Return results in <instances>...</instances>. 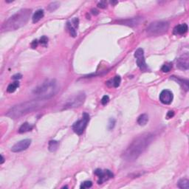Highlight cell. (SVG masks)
Returning <instances> with one entry per match:
<instances>
[{"label":"cell","instance_id":"cell-1","mask_svg":"<svg viewBox=\"0 0 189 189\" xmlns=\"http://www.w3.org/2000/svg\"><path fill=\"white\" fill-rule=\"evenodd\" d=\"M155 135L152 133H144L137 137L135 140L129 145L126 149L122 154V158L128 162L135 161L153 141Z\"/></svg>","mask_w":189,"mask_h":189},{"label":"cell","instance_id":"cell-2","mask_svg":"<svg viewBox=\"0 0 189 189\" xmlns=\"http://www.w3.org/2000/svg\"><path fill=\"white\" fill-rule=\"evenodd\" d=\"M45 100H33L21 103L12 107L6 115L11 119H18L28 113L37 110L45 104Z\"/></svg>","mask_w":189,"mask_h":189},{"label":"cell","instance_id":"cell-3","mask_svg":"<svg viewBox=\"0 0 189 189\" xmlns=\"http://www.w3.org/2000/svg\"><path fill=\"white\" fill-rule=\"evenodd\" d=\"M30 14H31L30 9H21L2 24L1 27V31H14L22 27L28 21Z\"/></svg>","mask_w":189,"mask_h":189},{"label":"cell","instance_id":"cell-4","mask_svg":"<svg viewBox=\"0 0 189 189\" xmlns=\"http://www.w3.org/2000/svg\"><path fill=\"white\" fill-rule=\"evenodd\" d=\"M58 86L55 79L46 80L33 90V93L41 100H47L57 93Z\"/></svg>","mask_w":189,"mask_h":189},{"label":"cell","instance_id":"cell-5","mask_svg":"<svg viewBox=\"0 0 189 189\" xmlns=\"http://www.w3.org/2000/svg\"><path fill=\"white\" fill-rule=\"evenodd\" d=\"M169 23L168 21H156L149 25L147 27V33L150 36H159L166 33L168 30Z\"/></svg>","mask_w":189,"mask_h":189},{"label":"cell","instance_id":"cell-6","mask_svg":"<svg viewBox=\"0 0 189 189\" xmlns=\"http://www.w3.org/2000/svg\"><path fill=\"white\" fill-rule=\"evenodd\" d=\"M86 99V96L84 92H80L75 96L69 98L64 106V109H68L76 108V107H81L84 103Z\"/></svg>","mask_w":189,"mask_h":189},{"label":"cell","instance_id":"cell-7","mask_svg":"<svg viewBox=\"0 0 189 189\" xmlns=\"http://www.w3.org/2000/svg\"><path fill=\"white\" fill-rule=\"evenodd\" d=\"M89 121V115L87 112L83 114V117L81 120H78L72 125V129L75 133L78 135H81L87 128V124Z\"/></svg>","mask_w":189,"mask_h":189},{"label":"cell","instance_id":"cell-8","mask_svg":"<svg viewBox=\"0 0 189 189\" xmlns=\"http://www.w3.org/2000/svg\"><path fill=\"white\" fill-rule=\"evenodd\" d=\"M135 57L136 58L137 64L143 72H146L148 70V66H147L146 60L144 58V51L142 48H138L135 53Z\"/></svg>","mask_w":189,"mask_h":189},{"label":"cell","instance_id":"cell-9","mask_svg":"<svg viewBox=\"0 0 189 189\" xmlns=\"http://www.w3.org/2000/svg\"><path fill=\"white\" fill-rule=\"evenodd\" d=\"M94 174L98 177V184H102L105 181L108 180L109 179H111L114 176L112 171H110L109 170L102 171L100 169H96L94 171Z\"/></svg>","mask_w":189,"mask_h":189},{"label":"cell","instance_id":"cell-10","mask_svg":"<svg viewBox=\"0 0 189 189\" xmlns=\"http://www.w3.org/2000/svg\"><path fill=\"white\" fill-rule=\"evenodd\" d=\"M31 144V140L30 139H25L21 141L16 143L14 146L11 148V151L13 152H20L24 150H26L28 147L30 146Z\"/></svg>","mask_w":189,"mask_h":189},{"label":"cell","instance_id":"cell-11","mask_svg":"<svg viewBox=\"0 0 189 189\" xmlns=\"http://www.w3.org/2000/svg\"><path fill=\"white\" fill-rule=\"evenodd\" d=\"M189 57L188 53H185L183 56H180L177 59V67L179 68V69L182 70H188V65H189Z\"/></svg>","mask_w":189,"mask_h":189},{"label":"cell","instance_id":"cell-12","mask_svg":"<svg viewBox=\"0 0 189 189\" xmlns=\"http://www.w3.org/2000/svg\"><path fill=\"white\" fill-rule=\"evenodd\" d=\"M173 98H174L173 93L168 89L163 90L159 95V100L163 104H170L172 102Z\"/></svg>","mask_w":189,"mask_h":189},{"label":"cell","instance_id":"cell-13","mask_svg":"<svg viewBox=\"0 0 189 189\" xmlns=\"http://www.w3.org/2000/svg\"><path fill=\"white\" fill-rule=\"evenodd\" d=\"M188 25L186 24H182L176 26L174 29V35H183L188 31Z\"/></svg>","mask_w":189,"mask_h":189},{"label":"cell","instance_id":"cell-14","mask_svg":"<svg viewBox=\"0 0 189 189\" xmlns=\"http://www.w3.org/2000/svg\"><path fill=\"white\" fill-rule=\"evenodd\" d=\"M171 79L174 80V81H177L181 87H183V89L186 91L188 90V81L186 80V79L179 78L176 77V76H171Z\"/></svg>","mask_w":189,"mask_h":189},{"label":"cell","instance_id":"cell-15","mask_svg":"<svg viewBox=\"0 0 189 189\" xmlns=\"http://www.w3.org/2000/svg\"><path fill=\"white\" fill-rule=\"evenodd\" d=\"M141 18H132L130 19H126L124 20V21H122L121 23L123 25H128V26H136V25H139L140 23V21H142Z\"/></svg>","mask_w":189,"mask_h":189},{"label":"cell","instance_id":"cell-16","mask_svg":"<svg viewBox=\"0 0 189 189\" xmlns=\"http://www.w3.org/2000/svg\"><path fill=\"white\" fill-rule=\"evenodd\" d=\"M44 15H45V13H44V10L40 9V10H38L37 11L35 12V13L33 14V23H36V22H38L41 19L44 17Z\"/></svg>","mask_w":189,"mask_h":189},{"label":"cell","instance_id":"cell-17","mask_svg":"<svg viewBox=\"0 0 189 189\" xmlns=\"http://www.w3.org/2000/svg\"><path fill=\"white\" fill-rule=\"evenodd\" d=\"M59 146V142L57 140H50L48 144V149L51 152H55Z\"/></svg>","mask_w":189,"mask_h":189},{"label":"cell","instance_id":"cell-18","mask_svg":"<svg viewBox=\"0 0 189 189\" xmlns=\"http://www.w3.org/2000/svg\"><path fill=\"white\" fill-rule=\"evenodd\" d=\"M32 129H33V126L30 125V123H24L22 125L20 126L19 129V133H25L27 132H29V131H31Z\"/></svg>","mask_w":189,"mask_h":189},{"label":"cell","instance_id":"cell-19","mask_svg":"<svg viewBox=\"0 0 189 189\" xmlns=\"http://www.w3.org/2000/svg\"><path fill=\"white\" fill-rule=\"evenodd\" d=\"M148 121V116L146 114H143L140 115L137 119V123L140 126L146 125V123Z\"/></svg>","mask_w":189,"mask_h":189},{"label":"cell","instance_id":"cell-20","mask_svg":"<svg viewBox=\"0 0 189 189\" xmlns=\"http://www.w3.org/2000/svg\"><path fill=\"white\" fill-rule=\"evenodd\" d=\"M177 186L179 188L188 189L189 188V181L187 179H183L178 182Z\"/></svg>","mask_w":189,"mask_h":189},{"label":"cell","instance_id":"cell-21","mask_svg":"<svg viewBox=\"0 0 189 189\" xmlns=\"http://www.w3.org/2000/svg\"><path fill=\"white\" fill-rule=\"evenodd\" d=\"M19 87V81H15V82L12 83L8 87V89H7V91L9 93H12V92H14L18 87Z\"/></svg>","mask_w":189,"mask_h":189},{"label":"cell","instance_id":"cell-22","mask_svg":"<svg viewBox=\"0 0 189 189\" xmlns=\"http://www.w3.org/2000/svg\"><path fill=\"white\" fill-rule=\"evenodd\" d=\"M110 81L112 82L111 86H113L114 87H118L120 86V82H121V78H120V76H115L112 80H111Z\"/></svg>","mask_w":189,"mask_h":189},{"label":"cell","instance_id":"cell-23","mask_svg":"<svg viewBox=\"0 0 189 189\" xmlns=\"http://www.w3.org/2000/svg\"><path fill=\"white\" fill-rule=\"evenodd\" d=\"M67 29H68V30H69V33H70L71 36H72V37H76V30H75L76 28L72 26V25H71V23L70 22H69V21H68L67 23Z\"/></svg>","mask_w":189,"mask_h":189},{"label":"cell","instance_id":"cell-24","mask_svg":"<svg viewBox=\"0 0 189 189\" xmlns=\"http://www.w3.org/2000/svg\"><path fill=\"white\" fill-rule=\"evenodd\" d=\"M59 5H60L59 2H52V3H50L49 5H48L47 10L50 12H53V11H54V10H56V9H57L59 7Z\"/></svg>","mask_w":189,"mask_h":189},{"label":"cell","instance_id":"cell-25","mask_svg":"<svg viewBox=\"0 0 189 189\" xmlns=\"http://www.w3.org/2000/svg\"><path fill=\"white\" fill-rule=\"evenodd\" d=\"M172 68V64L168 63V64H165L161 68V70L164 72H168Z\"/></svg>","mask_w":189,"mask_h":189},{"label":"cell","instance_id":"cell-26","mask_svg":"<svg viewBox=\"0 0 189 189\" xmlns=\"http://www.w3.org/2000/svg\"><path fill=\"white\" fill-rule=\"evenodd\" d=\"M92 186V183L91 181H85L81 185L80 188L81 189H85V188H89Z\"/></svg>","mask_w":189,"mask_h":189},{"label":"cell","instance_id":"cell-27","mask_svg":"<svg viewBox=\"0 0 189 189\" xmlns=\"http://www.w3.org/2000/svg\"><path fill=\"white\" fill-rule=\"evenodd\" d=\"M115 123H116V120L114 118H110L109 120V124H108V128L109 129H112L115 127Z\"/></svg>","mask_w":189,"mask_h":189},{"label":"cell","instance_id":"cell-28","mask_svg":"<svg viewBox=\"0 0 189 189\" xmlns=\"http://www.w3.org/2000/svg\"><path fill=\"white\" fill-rule=\"evenodd\" d=\"M40 43H41L42 45H45V46H46V45H47V43H48V38H47V36H42V37L40 38Z\"/></svg>","mask_w":189,"mask_h":189},{"label":"cell","instance_id":"cell-29","mask_svg":"<svg viewBox=\"0 0 189 189\" xmlns=\"http://www.w3.org/2000/svg\"><path fill=\"white\" fill-rule=\"evenodd\" d=\"M109 98L108 96H104L102 98V99H101V104L103 105H107L109 103Z\"/></svg>","mask_w":189,"mask_h":189},{"label":"cell","instance_id":"cell-30","mask_svg":"<svg viewBox=\"0 0 189 189\" xmlns=\"http://www.w3.org/2000/svg\"><path fill=\"white\" fill-rule=\"evenodd\" d=\"M72 25H73V27H74L75 28H78V23H79L78 19L74 18L73 19H72Z\"/></svg>","mask_w":189,"mask_h":189},{"label":"cell","instance_id":"cell-31","mask_svg":"<svg viewBox=\"0 0 189 189\" xmlns=\"http://www.w3.org/2000/svg\"><path fill=\"white\" fill-rule=\"evenodd\" d=\"M98 8H107V4H106L105 2H99L98 5Z\"/></svg>","mask_w":189,"mask_h":189},{"label":"cell","instance_id":"cell-32","mask_svg":"<svg viewBox=\"0 0 189 189\" xmlns=\"http://www.w3.org/2000/svg\"><path fill=\"white\" fill-rule=\"evenodd\" d=\"M174 112H173V111H169V112H168V114H167V115H166V118H167V119H170L174 117Z\"/></svg>","mask_w":189,"mask_h":189},{"label":"cell","instance_id":"cell-33","mask_svg":"<svg viewBox=\"0 0 189 189\" xmlns=\"http://www.w3.org/2000/svg\"><path fill=\"white\" fill-rule=\"evenodd\" d=\"M21 78H22V76L21 74H16L12 77V78L13 80H19V79H21Z\"/></svg>","mask_w":189,"mask_h":189},{"label":"cell","instance_id":"cell-34","mask_svg":"<svg viewBox=\"0 0 189 189\" xmlns=\"http://www.w3.org/2000/svg\"><path fill=\"white\" fill-rule=\"evenodd\" d=\"M37 45H38V40H34V41H33V42H32L31 44V47L32 48H36V47H37Z\"/></svg>","mask_w":189,"mask_h":189},{"label":"cell","instance_id":"cell-35","mask_svg":"<svg viewBox=\"0 0 189 189\" xmlns=\"http://www.w3.org/2000/svg\"><path fill=\"white\" fill-rule=\"evenodd\" d=\"M92 12L93 14H95V15H98V11L96 9H92Z\"/></svg>","mask_w":189,"mask_h":189},{"label":"cell","instance_id":"cell-36","mask_svg":"<svg viewBox=\"0 0 189 189\" xmlns=\"http://www.w3.org/2000/svg\"><path fill=\"white\" fill-rule=\"evenodd\" d=\"M1 157H2V160H1V164H2V163H4V161H5V158H4V157L2 156H1Z\"/></svg>","mask_w":189,"mask_h":189}]
</instances>
